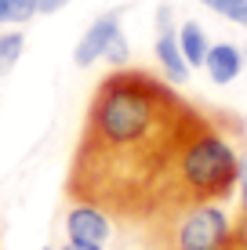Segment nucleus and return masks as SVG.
I'll use <instances>...</instances> for the list:
<instances>
[{"label":"nucleus","mask_w":247,"mask_h":250,"mask_svg":"<svg viewBox=\"0 0 247 250\" xmlns=\"http://www.w3.org/2000/svg\"><path fill=\"white\" fill-rule=\"evenodd\" d=\"M240 196H244V203H247V152L240 156Z\"/></svg>","instance_id":"nucleus-15"},{"label":"nucleus","mask_w":247,"mask_h":250,"mask_svg":"<svg viewBox=\"0 0 247 250\" xmlns=\"http://www.w3.org/2000/svg\"><path fill=\"white\" fill-rule=\"evenodd\" d=\"M40 15V0H0V25H25Z\"/></svg>","instance_id":"nucleus-10"},{"label":"nucleus","mask_w":247,"mask_h":250,"mask_svg":"<svg viewBox=\"0 0 247 250\" xmlns=\"http://www.w3.org/2000/svg\"><path fill=\"white\" fill-rule=\"evenodd\" d=\"M225 250H247V203H240V214L233 218V229H229Z\"/></svg>","instance_id":"nucleus-12"},{"label":"nucleus","mask_w":247,"mask_h":250,"mask_svg":"<svg viewBox=\"0 0 247 250\" xmlns=\"http://www.w3.org/2000/svg\"><path fill=\"white\" fill-rule=\"evenodd\" d=\"M193 109L197 105L167 80L146 69L124 65L109 73L88 102L66 174V196L120 225L149 221L157 188Z\"/></svg>","instance_id":"nucleus-1"},{"label":"nucleus","mask_w":247,"mask_h":250,"mask_svg":"<svg viewBox=\"0 0 247 250\" xmlns=\"http://www.w3.org/2000/svg\"><path fill=\"white\" fill-rule=\"evenodd\" d=\"M142 229H146L149 250H225L233 221L218 203H200L167 214V218L146 221Z\"/></svg>","instance_id":"nucleus-3"},{"label":"nucleus","mask_w":247,"mask_h":250,"mask_svg":"<svg viewBox=\"0 0 247 250\" xmlns=\"http://www.w3.org/2000/svg\"><path fill=\"white\" fill-rule=\"evenodd\" d=\"M120 7H113V11H106V15H98L95 22L88 25V33H84L80 40H76V47H73V62L80 65V69H88V65H95L102 55H106V47H109V40L120 33Z\"/></svg>","instance_id":"nucleus-5"},{"label":"nucleus","mask_w":247,"mask_h":250,"mask_svg":"<svg viewBox=\"0 0 247 250\" xmlns=\"http://www.w3.org/2000/svg\"><path fill=\"white\" fill-rule=\"evenodd\" d=\"M203 69H207L211 83H233L244 69V51L236 44H211L207 58H203Z\"/></svg>","instance_id":"nucleus-7"},{"label":"nucleus","mask_w":247,"mask_h":250,"mask_svg":"<svg viewBox=\"0 0 247 250\" xmlns=\"http://www.w3.org/2000/svg\"><path fill=\"white\" fill-rule=\"evenodd\" d=\"M40 250H51V243H47V247H40Z\"/></svg>","instance_id":"nucleus-18"},{"label":"nucleus","mask_w":247,"mask_h":250,"mask_svg":"<svg viewBox=\"0 0 247 250\" xmlns=\"http://www.w3.org/2000/svg\"><path fill=\"white\" fill-rule=\"evenodd\" d=\"M62 250H102V247H91V243H76V239H69Z\"/></svg>","instance_id":"nucleus-16"},{"label":"nucleus","mask_w":247,"mask_h":250,"mask_svg":"<svg viewBox=\"0 0 247 250\" xmlns=\"http://www.w3.org/2000/svg\"><path fill=\"white\" fill-rule=\"evenodd\" d=\"M66 4H69V0H40V15H55V11H62Z\"/></svg>","instance_id":"nucleus-14"},{"label":"nucleus","mask_w":247,"mask_h":250,"mask_svg":"<svg viewBox=\"0 0 247 250\" xmlns=\"http://www.w3.org/2000/svg\"><path fill=\"white\" fill-rule=\"evenodd\" d=\"M153 51H157V62H160V69H164V80L185 83V76H189V62L182 58L178 29L171 22V7H167V4L157 7V40H153Z\"/></svg>","instance_id":"nucleus-4"},{"label":"nucleus","mask_w":247,"mask_h":250,"mask_svg":"<svg viewBox=\"0 0 247 250\" xmlns=\"http://www.w3.org/2000/svg\"><path fill=\"white\" fill-rule=\"evenodd\" d=\"M127 55H131V47H127V37H124V29H120L113 40H109V47H106V55H102V58H106L113 69H124L127 65Z\"/></svg>","instance_id":"nucleus-13"},{"label":"nucleus","mask_w":247,"mask_h":250,"mask_svg":"<svg viewBox=\"0 0 247 250\" xmlns=\"http://www.w3.org/2000/svg\"><path fill=\"white\" fill-rule=\"evenodd\" d=\"M178 47H182V58L189 62V69H200L203 58H207V33H203L200 22H182L178 29Z\"/></svg>","instance_id":"nucleus-8"},{"label":"nucleus","mask_w":247,"mask_h":250,"mask_svg":"<svg viewBox=\"0 0 247 250\" xmlns=\"http://www.w3.org/2000/svg\"><path fill=\"white\" fill-rule=\"evenodd\" d=\"M236 185H240V152H236V145L229 142V134L207 113L193 109L189 124H185V131L175 145V156L164 170V182L157 188V203H153L149 221L178 214L185 207L222 203L236 192Z\"/></svg>","instance_id":"nucleus-2"},{"label":"nucleus","mask_w":247,"mask_h":250,"mask_svg":"<svg viewBox=\"0 0 247 250\" xmlns=\"http://www.w3.org/2000/svg\"><path fill=\"white\" fill-rule=\"evenodd\" d=\"M22 51H25V33L22 29L0 33V76L15 73V65L22 62Z\"/></svg>","instance_id":"nucleus-9"},{"label":"nucleus","mask_w":247,"mask_h":250,"mask_svg":"<svg viewBox=\"0 0 247 250\" xmlns=\"http://www.w3.org/2000/svg\"><path fill=\"white\" fill-rule=\"evenodd\" d=\"M197 4L211 7L215 15H222V19L236 22V25H247V0H197Z\"/></svg>","instance_id":"nucleus-11"},{"label":"nucleus","mask_w":247,"mask_h":250,"mask_svg":"<svg viewBox=\"0 0 247 250\" xmlns=\"http://www.w3.org/2000/svg\"><path fill=\"white\" fill-rule=\"evenodd\" d=\"M66 229H69V239H76V243L102 247V243L109 239L113 221H109L102 210L88 207V203H73V207H69V218H66Z\"/></svg>","instance_id":"nucleus-6"},{"label":"nucleus","mask_w":247,"mask_h":250,"mask_svg":"<svg viewBox=\"0 0 247 250\" xmlns=\"http://www.w3.org/2000/svg\"><path fill=\"white\" fill-rule=\"evenodd\" d=\"M244 69H247V47H244Z\"/></svg>","instance_id":"nucleus-17"}]
</instances>
